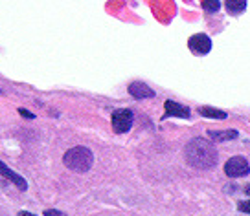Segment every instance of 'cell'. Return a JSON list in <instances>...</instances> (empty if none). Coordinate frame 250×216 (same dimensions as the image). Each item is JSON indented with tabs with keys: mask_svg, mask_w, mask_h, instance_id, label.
I'll return each mask as SVG.
<instances>
[{
	"mask_svg": "<svg viewBox=\"0 0 250 216\" xmlns=\"http://www.w3.org/2000/svg\"><path fill=\"white\" fill-rule=\"evenodd\" d=\"M186 162L193 167V169H211L217 163V152L208 139L195 138L191 139L186 145Z\"/></svg>",
	"mask_w": 250,
	"mask_h": 216,
	"instance_id": "1",
	"label": "cell"
},
{
	"mask_svg": "<svg viewBox=\"0 0 250 216\" xmlns=\"http://www.w3.org/2000/svg\"><path fill=\"white\" fill-rule=\"evenodd\" d=\"M62 163L74 172H86L92 167L94 156L86 147H74L62 156Z\"/></svg>",
	"mask_w": 250,
	"mask_h": 216,
	"instance_id": "2",
	"label": "cell"
},
{
	"mask_svg": "<svg viewBox=\"0 0 250 216\" xmlns=\"http://www.w3.org/2000/svg\"><path fill=\"white\" fill-rule=\"evenodd\" d=\"M250 172V163L241 158V156H235V158H230L225 165V174L228 178H243Z\"/></svg>",
	"mask_w": 250,
	"mask_h": 216,
	"instance_id": "3",
	"label": "cell"
},
{
	"mask_svg": "<svg viewBox=\"0 0 250 216\" xmlns=\"http://www.w3.org/2000/svg\"><path fill=\"white\" fill-rule=\"evenodd\" d=\"M131 126H133V112H131V110L122 108V110L112 112V128H114V132L124 134V132H127Z\"/></svg>",
	"mask_w": 250,
	"mask_h": 216,
	"instance_id": "4",
	"label": "cell"
},
{
	"mask_svg": "<svg viewBox=\"0 0 250 216\" xmlns=\"http://www.w3.org/2000/svg\"><path fill=\"white\" fill-rule=\"evenodd\" d=\"M188 46H189V50H191L193 54L206 55V54H210V50H211V40H210L208 35H204V33H197V35H193V37H189Z\"/></svg>",
	"mask_w": 250,
	"mask_h": 216,
	"instance_id": "5",
	"label": "cell"
},
{
	"mask_svg": "<svg viewBox=\"0 0 250 216\" xmlns=\"http://www.w3.org/2000/svg\"><path fill=\"white\" fill-rule=\"evenodd\" d=\"M166 117H182V119H188V117H189V110H188V107H182V105L169 99V101H166L164 119Z\"/></svg>",
	"mask_w": 250,
	"mask_h": 216,
	"instance_id": "6",
	"label": "cell"
},
{
	"mask_svg": "<svg viewBox=\"0 0 250 216\" xmlns=\"http://www.w3.org/2000/svg\"><path fill=\"white\" fill-rule=\"evenodd\" d=\"M129 93L133 95L134 99H147V97H153V95H155V92H153L146 83H140V81L129 85Z\"/></svg>",
	"mask_w": 250,
	"mask_h": 216,
	"instance_id": "7",
	"label": "cell"
},
{
	"mask_svg": "<svg viewBox=\"0 0 250 216\" xmlns=\"http://www.w3.org/2000/svg\"><path fill=\"white\" fill-rule=\"evenodd\" d=\"M0 174L8 178L9 181H13V183H15V185L21 189V191H26V189H28V183H26V180H24L22 176H19L17 172H13L11 169H8V167H6V165H4L2 162H0Z\"/></svg>",
	"mask_w": 250,
	"mask_h": 216,
	"instance_id": "8",
	"label": "cell"
},
{
	"mask_svg": "<svg viewBox=\"0 0 250 216\" xmlns=\"http://www.w3.org/2000/svg\"><path fill=\"white\" fill-rule=\"evenodd\" d=\"M225 8L230 15H239L247 9V0H225Z\"/></svg>",
	"mask_w": 250,
	"mask_h": 216,
	"instance_id": "9",
	"label": "cell"
},
{
	"mask_svg": "<svg viewBox=\"0 0 250 216\" xmlns=\"http://www.w3.org/2000/svg\"><path fill=\"white\" fill-rule=\"evenodd\" d=\"M199 114L204 117H210V119H227V112L211 107H201L199 108Z\"/></svg>",
	"mask_w": 250,
	"mask_h": 216,
	"instance_id": "10",
	"label": "cell"
},
{
	"mask_svg": "<svg viewBox=\"0 0 250 216\" xmlns=\"http://www.w3.org/2000/svg\"><path fill=\"white\" fill-rule=\"evenodd\" d=\"M208 136H211V139H215V141H228V139H235L239 134H237V130H211L208 132Z\"/></svg>",
	"mask_w": 250,
	"mask_h": 216,
	"instance_id": "11",
	"label": "cell"
},
{
	"mask_svg": "<svg viewBox=\"0 0 250 216\" xmlns=\"http://www.w3.org/2000/svg\"><path fill=\"white\" fill-rule=\"evenodd\" d=\"M203 8L206 13H217L221 9V0H203Z\"/></svg>",
	"mask_w": 250,
	"mask_h": 216,
	"instance_id": "12",
	"label": "cell"
},
{
	"mask_svg": "<svg viewBox=\"0 0 250 216\" xmlns=\"http://www.w3.org/2000/svg\"><path fill=\"white\" fill-rule=\"evenodd\" d=\"M237 207H239V211L241 213H247V215H250V200H243L237 203Z\"/></svg>",
	"mask_w": 250,
	"mask_h": 216,
	"instance_id": "13",
	"label": "cell"
},
{
	"mask_svg": "<svg viewBox=\"0 0 250 216\" xmlns=\"http://www.w3.org/2000/svg\"><path fill=\"white\" fill-rule=\"evenodd\" d=\"M44 216H66V215L61 213V211H57V209H46V211H44Z\"/></svg>",
	"mask_w": 250,
	"mask_h": 216,
	"instance_id": "14",
	"label": "cell"
},
{
	"mask_svg": "<svg viewBox=\"0 0 250 216\" xmlns=\"http://www.w3.org/2000/svg\"><path fill=\"white\" fill-rule=\"evenodd\" d=\"M19 114H21V116H24V117H30V119H33V114H30L28 110H22V108H21V110H19Z\"/></svg>",
	"mask_w": 250,
	"mask_h": 216,
	"instance_id": "15",
	"label": "cell"
},
{
	"mask_svg": "<svg viewBox=\"0 0 250 216\" xmlns=\"http://www.w3.org/2000/svg\"><path fill=\"white\" fill-rule=\"evenodd\" d=\"M19 216H35V215H31V213H26V211H21V213H19Z\"/></svg>",
	"mask_w": 250,
	"mask_h": 216,
	"instance_id": "16",
	"label": "cell"
},
{
	"mask_svg": "<svg viewBox=\"0 0 250 216\" xmlns=\"http://www.w3.org/2000/svg\"><path fill=\"white\" fill-rule=\"evenodd\" d=\"M247 193H249V194H250V185H249V187H247Z\"/></svg>",
	"mask_w": 250,
	"mask_h": 216,
	"instance_id": "17",
	"label": "cell"
}]
</instances>
